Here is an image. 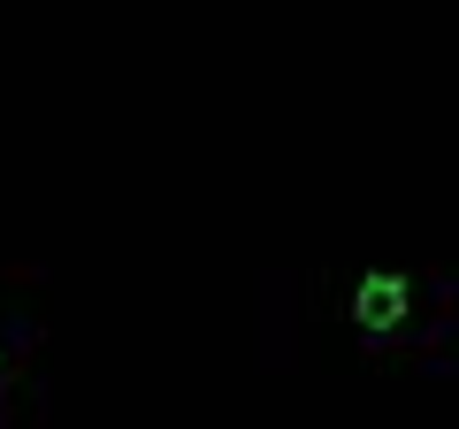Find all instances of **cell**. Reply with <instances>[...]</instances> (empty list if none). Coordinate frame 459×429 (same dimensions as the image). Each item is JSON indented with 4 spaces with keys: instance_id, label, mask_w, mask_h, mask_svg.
<instances>
[{
    "instance_id": "obj_1",
    "label": "cell",
    "mask_w": 459,
    "mask_h": 429,
    "mask_svg": "<svg viewBox=\"0 0 459 429\" xmlns=\"http://www.w3.org/2000/svg\"><path fill=\"white\" fill-rule=\"evenodd\" d=\"M360 322H398V284H368L360 292Z\"/></svg>"
}]
</instances>
